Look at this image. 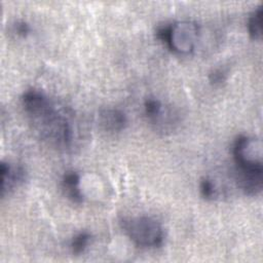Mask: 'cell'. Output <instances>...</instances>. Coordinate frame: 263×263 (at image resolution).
Listing matches in <instances>:
<instances>
[{"mask_svg":"<svg viewBox=\"0 0 263 263\" xmlns=\"http://www.w3.org/2000/svg\"><path fill=\"white\" fill-rule=\"evenodd\" d=\"M23 107L40 138L57 148H70L74 127L68 110L57 105L45 93L29 89L23 93Z\"/></svg>","mask_w":263,"mask_h":263,"instance_id":"1","label":"cell"},{"mask_svg":"<svg viewBox=\"0 0 263 263\" xmlns=\"http://www.w3.org/2000/svg\"><path fill=\"white\" fill-rule=\"evenodd\" d=\"M261 142L248 136H239L232 148L236 165V181L246 194L257 195L263 186Z\"/></svg>","mask_w":263,"mask_h":263,"instance_id":"2","label":"cell"},{"mask_svg":"<svg viewBox=\"0 0 263 263\" xmlns=\"http://www.w3.org/2000/svg\"><path fill=\"white\" fill-rule=\"evenodd\" d=\"M156 35L175 52L187 54L195 48L199 37V27L193 21H179L159 27Z\"/></svg>","mask_w":263,"mask_h":263,"instance_id":"3","label":"cell"},{"mask_svg":"<svg viewBox=\"0 0 263 263\" xmlns=\"http://www.w3.org/2000/svg\"><path fill=\"white\" fill-rule=\"evenodd\" d=\"M122 228L132 241L141 248H156L163 241V228L158 221L148 216L123 219Z\"/></svg>","mask_w":263,"mask_h":263,"instance_id":"4","label":"cell"},{"mask_svg":"<svg viewBox=\"0 0 263 263\" xmlns=\"http://www.w3.org/2000/svg\"><path fill=\"white\" fill-rule=\"evenodd\" d=\"M1 196L10 192L25 180V171L18 166L1 161Z\"/></svg>","mask_w":263,"mask_h":263,"instance_id":"5","label":"cell"},{"mask_svg":"<svg viewBox=\"0 0 263 263\" xmlns=\"http://www.w3.org/2000/svg\"><path fill=\"white\" fill-rule=\"evenodd\" d=\"M99 122L105 130L117 133L125 127L127 118L119 109L104 108L99 112Z\"/></svg>","mask_w":263,"mask_h":263,"instance_id":"6","label":"cell"},{"mask_svg":"<svg viewBox=\"0 0 263 263\" xmlns=\"http://www.w3.org/2000/svg\"><path fill=\"white\" fill-rule=\"evenodd\" d=\"M62 186L67 196L72 201H83V192L80 187V176L76 172H66L62 178Z\"/></svg>","mask_w":263,"mask_h":263,"instance_id":"7","label":"cell"},{"mask_svg":"<svg viewBox=\"0 0 263 263\" xmlns=\"http://www.w3.org/2000/svg\"><path fill=\"white\" fill-rule=\"evenodd\" d=\"M248 30L250 36L259 40L262 36V7H257L250 15L248 21Z\"/></svg>","mask_w":263,"mask_h":263,"instance_id":"8","label":"cell"},{"mask_svg":"<svg viewBox=\"0 0 263 263\" xmlns=\"http://www.w3.org/2000/svg\"><path fill=\"white\" fill-rule=\"evenodd\" d=\"M144 109L146 115L154 122H157L163 114V104L161 101L155 98H148L144 103Z\"/></svg>","mask_w":263,"mask_h":263,"instance_id":"9","label":"cell"},{"mask_svg":"<svg viewBox=\"0 0 263 263\" xmlns=\"http://www.w3.org/2000/svg\"><path fill=\"white\" fill-rule=\"evenodd\" d=\"M90 237H91V235L87 231H81L77 235H75L72 238V241H71V245H70L73 254L82 253L86 249V247L88 246Z\"/></svg>","mask_w":263,"mask_h":263,"instance_id":"10","label":"cell"},{"mask_svg":"<svg viewBox=\"0 0 263 263\" xmlns=\"http://www.w3.org/2000/svg\"><path fill=\"white\" fill-rule=\"evenodd\" d=\"M199 190L201 195L206 199H214L218 195V189L215 182L211 178H203L199 184Z\"/></svg>","mask_w":263,"mask_h":263,"instance_id":"11","label":"cell"},{"mask_svg":"<svg viewBox=\"0 0 263 263\" xmlns=\"http://www.w3.org/2000/svg\"><path fill=\"white\" fill-rule=\"evenodd\" d=\"M13 31L16 35L26 37L31 32V28H30V25L25 21H17L13 25Z\"/></svg>","mask_w":263,"mask_h":263,"instance_id":"12","label":"cell"},{"mask_svg":"<svg viewBox=\"0 0 263 263\" xmlns=\"http://www.w3.org/2000/svg\"><path fill=\"white\" fill-rule=\"evenodd\" d=\"M210 81L214 84H220L225 81L226 79V73L222 69H216L213 70L209 76Z\"/></svg>","mask_w":263,"mask_h":263,"instance_id":"13","label":"cell"}]
</instances>
